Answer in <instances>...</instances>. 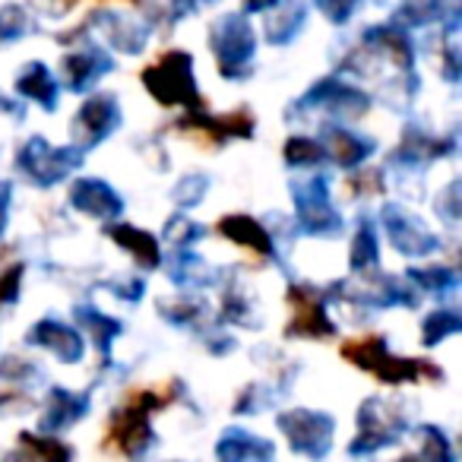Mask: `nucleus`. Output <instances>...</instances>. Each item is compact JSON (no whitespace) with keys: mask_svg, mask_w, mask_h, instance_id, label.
<instances>
[{"mask_svg":"<svg viewBox=\"0 0 462 462\" xmlns=\"http://www.w3.org/2000/svg\"><path fill=\"white\" fill-rule=\"evenodd\" d=\"M218 0H165L168 10V26H178V23L190 20V16L203 14V10L216 7Z\"/></svg>","mask_w":462,"mask_h":462,"instance_id":"45","label":"nucleus"},{"mask_svg":"<svg viewBox=\"0 0 462 462\" xmlns=\"http://www.w3.org/2000/svg\"><path fill=\"white\" fill-rule=\"evenodd\" d=\"M73 320H77V329L83 333V339H92L98 358H102L105 365H111V358H115V342L124 336V323L117 320V317L98 310L96 304H89V301L73 308Z\"/></svg>","mask_w":462,"mask_h":462,"instance_id":"27","label":"nucleus"},{"mask_svg":"<svg viewBox=\"0 0 462 462\" xmlns=\"http://www.w3.org/2000/svg\"><path fill=\"white\" fill-rule=\"evenodd\" d=\"M380 266V228L377 218L371 212H358L355 218V235L352 247H348V270L355 276H367V273H377Z\"/></svg>","mask_w":462,"mask_h":462,"instance_id":"29","label":"nucleus"},{"mask_svg":"<svg viewBox=\"0 0 462 462\" xmlns=\"http://www.w3.org/2000/svg\"><path fill=\"white\" fill-rule=\"evenodd\" d=\"M0 115L10 117L14 124H23V121H26V115H29V105H23L20 98L4 96V92H0Z\"/></svg>","mask_w":462,"mask_h":462,"instance_id":"49","label":"nucleus"},{"mask_svg":"<svg viewBox=\"0 0 462 462\" xmlns=\"http://www.w3.org/2000/svg\"><path fill=\"white\" fill-rule=\"evenodd\" d=\"M314 136L320 143L323 155H327V165H336L339 171H358L380 146L377 136L361 134V130L339 121H323Z\"/></svg>","mask_w":462,"mask_h":462,"instance_id":"16","label":"nucleus"},{"mask_svg":"<svg viewBox=\"0 0 462 462\" xmlns=\"http://www.w3.org/2000/svg\"><path fill=\"white\" fill-rule=\"evenodd\" d=\"M23 279H26V263L16 260L10 263L7 270L0 273V310L4 308H14L23 295Z\"/></svg>","mask_w":462,"mask_h":462,"instance_id":"44","label":"nucleus"},{"mask_svg":"<svg viewBox=\"0 0 462 462\" xmlns=\"http://www.w3.org/2000/svg\"><path fill=\"white\" fill-rule=\"evenodd\" d=\"M143 86L159 102L162 108H180V111H199L203 108V92L197 83V70H193V54L190 51H165L155 64H149L140 73Z\"/></svg>","mask_w":462,"mask_h":462,"instance_id":"6","label":"nucleus"},{"mask_svg":"<svg viewBox=\"0 0 462 462\" xmlns=\"http://www.w3.org/2000/svg\"><path fill=\"white\" fill-rule=\"evenodd\" d=\"M29 348H42L51 352L60 365H79L86 358V339L73 323L60 320V317H42L29 327V333L23 336Z\"/></svg>","mask_w":462,"mask_h":462,"instance_id":"20","label":"nucleus"},{"mask_svg":"<svg viewBox=\"0 0 462 462\" xmlns=\"http://www.w3.org/2000/svg\"><path fill=\"white\" fill-rule=\"evenodd\" d=\"M456 149H459L456 134L437 136V134H428V130L415 127V124H409V127L402 130V140H399V146L386 155L383 171H390L396 180H405V178H411V174H415V178H421V174L428 171L434 162L456 155Z\"/></svg>","mask_w":462,"mask_h":462,"instance_id":"13","label":"nucleus"},{"mask_svg":"<svg viewBox=\"0 0 462 462\" xmlns=\"http://www.w3.org/2000/svg\"><path fill=\"white\" fill-rule=\"evenodd\" d=\"M289 197L295 206V225L301 235L336 241L346 235V216L333 203V180L327 171H310L308 178L289 180Z\"/></svg>","mask_w":462,"mask_h":462,"instance_id":"4","label":"nucleus"},{"mask_svg":"<svg viewBox=\"0 0 462 462\" xmlns=\"http://www.w3.org/2000/svg\"><path fill=\"white\" fill-rule=\"evenodd\" d=\"M83 29L111 54H127V58H140L149 48V39H152V23L140 20L134 10L108 7V4L92 7L86 14Z\"/></svg>","mask_w":462,"mask_h":462,"instance_id":"10","label":"nucleus"},{"mask_svg":"<svg viewBox=\"0 0 462 462\" xmlns=\"http://www.w3.org/2000/svg\"><path fill=\"white\" fill-rule=\"evenodd\" d=\"M440 77L447 79L449 86L459 83L462 77V54H459V42L449 35L447 45L440 48Z\"/></svg>","mask_w":462,"mask_h":462,"instance_id":"47","label":"nucleus"},{"mask_svg":"<svg viewBox=\"0 0 462 462\" xmlns=\"http://www.w3.org/2000/svg\"><path fill=\"white\" fill-rule=\"evenodd\" d=\"M216 231L225 241L238 247H247V251L260 254V257L273 260V263H282L279 260V241L273 238V231L266 228V222L254 216H245V212H231V216H222L216 222Z\"/></svg>","mask_w":462,"mask_h":462,"instance_id":"22","label":"nucleus"},{"mask_svg":"<svg viewBox=\"0 0 462 462\" xmlns=\"http://www.w3.org/2000/svg\"><path fill=\"white\" fill-rule=\"evenodd\" d=\"M355 424H358V430L348 443L352 459H371V456L396 447V443H402V437H409L411 428L405 405L383 396H367L355 411Z\"/></svg>","mask_w":462,"mask_h":462,"instance_id":"5","label":"nucleus"},{"mask_svg":"<svg viewBox=\"0 0 462 462\" xmlns=\"http://www.w3.org/2000/svg\"><path fill=\"white\" fill-rule=\"evenodd\" d=\"M121 98L115 92H92V96L83 98V105H79L70 121V146H77L83 155H89L92 149L108 143L121 130Z\"/></svg>","mask_w":462,"mask_h":462,"instance_id":"15","label":"nucleus"},{"mask_svg":"<svg viewBox=\"0 0 462 462\" xmlns=\"http://www.w3.org/2000/svg\"><path fill=\"white\" fill-rule=\"evenodd\" d=\"M371 111V92L342 77H323L295 102L291 115H323V121H361Z\"/></svg>","mask_w":462,"mask_h":462,"instance_id":"9","label":"nucleus"},{"mask_svg":"<svg viewBox=\"0 0 462 462\" xmlns=\"http://www.w3.org/2000/svg\"><path fill=\"white\" fill-rule=\"evenodd\" d=\"M86 165V155L77 146H54L42 134H32L20 149H16L14 168L20 178H26L39 190H51V187L70 180L79 168Z\"/></svg>","mask_w":462,"mask_h":462,"instance_id":"8","label":"nucleus"},{"mask_svg":"<svg viewBox=\"0 0 462 462\" xmlns=\"http://www.w3.org/2000/svg\"><path fill=\"white\" fill-rule=\"evenodd\" d=\"M168 402H171L168 393L136 390L127 402L111 411L105 443H111V449H117L127 462H146L159 449V434L152 428V415L165 409Z\"/></svg>","mask_w":462,"mask_h":462,"instance_id":"1","label":"nucleus"},{"mask_svg":"<svg viewBox=\"0 0 462 462\" xmlns=\"http://www.w3.org/2000/svg\"><path fill=\"white\" fill-rule=\"evenodd\" d=\"M282 0H241V14L245 16H257V14H270L273 7H279Z\"/></svg>","mask_w":462,"mask_h":462,"instance_id":"51","label":"nucleus"},{"mask_svg":"<svg viewBox=\"0 0 462 462\" xmlns=\"http://www.w3.org/2000/svg\"><path fill=\"white\" fill-rule=\"evenodd\" d=\"M358 42L367 58L386 60L396 73H415L418 48L409 29L386 20V23H377V26H367Z\"/></svg>","mask_w":462,"mask_h":462,"instance_id":"18","label":"nucleus"},{"mask_svg":"<svg viewBox=\"0 0 462 462\" xmlns=\"http://www.w3.org/2000/svg\"><path fill=\"white\" fill-rule=\"evenodd\" d=\"M377 228L383 231L386 245L405 260H428L443 247L440 235L430 231V225L421 216L409 212L396 199H386L377 212Z\"/></svg>","mask_w":462,"mask_h":462,"instance_id":"11","label":"nucleus"},{"mask_svg":"<svg viewBox=\"0 0 462 462\" xmlns=\"http://www.w3.org/2000/svg\"><path fill=\"white\" fill-rule=\"evenodd\" d=\"M209 190H212L209 174H199V171L184 174V178L171 187V203L178 206V212H190V209H197V206L203 203Z\"/></svg>","mask_w":462,"mask_h":462,"instance_id":"40","label":"nucleus"},{"mask_svg":"<svg viewBox=\"0 0 462 462\" xmlns=\"http://www.w3.org/2000/svg\"><path fill=\"white\" fill-rule=\"evenodd\" d=\"M235 346H238V342H235V336L222 333V329H216V333L206 336V348H209L212 355H218V358H222V355H228Z\"/></svg>","mask_w":462,"mask_h":462,"instance_id":"50","label":"nucleus"},{"mask_svg":"<svg viewBox=\"0 0 462 462\" xmlns=\"http://www.w3.org/2000/svg\"><path fill=\"white\" fill-rule=\"evenodd\" d=\"M105 289H108L111 295H115L117 301H124V304H140L143 298H146V282H143V276L115 279V282H108Z\"/></svg>","mask_w":462,"mask_h":462,"instance_id":"46","label":"nucleus"},{"mask_svg":"<svg viewBox=\"0 0 462 462\" xmlns=\"http://www.w3.org/2000/svg\"><path fill=\"white\" fill-rule=\"evenodd\" d=\"M291 308V320L285 323V336L289 339H329L339 333L336 320L329 317V301H333V289H320L310 282H291L285 289Z\"/></svg>","mask_w":462,"mask_h":462,"instance_id":"14","label":"nucleus"},{"mask_svg":"<svg viewBox=\"0 0 462 462\" xmlns=\"http://www.w3.org/2000/svg\"><path fill=\"white\" fill-rule=\"evenodd\" d=\"M365 180H371V174H365ZM348 187H352V193L361 190L358 180H355V178H352V184H348ZM365 190H383V184H365Z\"/></svg>","mask_w":462,"mask_h":462,"instance_id":"53","label":"nucleus"},{"mask_svg":"<svg viewBox=\"0 0 462 462\" xmlns=\"http://www.w3.org/2000/svg\"><path fill=\"white\" fill-rule=\"evenodd\" d=\"M279 396H282V390H270L266 383H247L245 393H241L238 399H235V415H260V411H266L270 405L279 402Z\"/></svg>","mask_w":462,"mask_h":462,"instance_id":"41","label":"nucleus"},{"mask_svg":"<svg viewBox=\"0 0 462 462\" xmlns=\"http://www.w3.org/2000/svg\"><path fill=\"white\" fill-rule=\"evenodd\" d=\"M92 409V386L89 390H67V386H48L45 405H42V415L35 430L39 434L60 437L70 428H77Z\"/></svg>","mask_w":462,"mask_h":462,"instance_id":"19","label":"nucleus"},{"mask_svg":"<svg viewBox=\"0 0 462 462\" xmlns=\"http://www.w3.org/2000/svg\"><path fill=\"white\" fill-rule=\"evenodd\" d=\"M405 279L411 282V289L418 295H434V298H449L459 289V273L453 266L443 263H428V266H409Z\"/></svg>","mask_w":462,"mask_h":462,"instance_id":"33","label":"nucleus"},{"mask_svg":"<svg viewBox=\"0 0 462 462\" xmlns=\"http://www.w3.org/2000/svg\"><path fill=\"white\" fill-rule=\"evenodd\" d=\"M178 130L187 136H199L209 146H225L231 140H254L257 121H254V115L247 108L225 111V115H209L206 108H199L187 111L178 121Z\"/></svg>","mask_w":462,"mask_h":462,"instance_id":"17","label":"nucleus"},{"mask_svg":"<svg viewBox=\"0 0 462 462\" xmlns=\"http://www.w3.org/2000/svg\"><path fill=\"white\" fill-rule=\"evenodd\" d=\"M459 187H462L459 178H453L443 190H437V197H434V212L443 218L447 228H456V225H459V212H462V190Z\"/></svg>","mask_w":462,"mask_h":462,"instance_id":"43","label":"nucleus"},{"mask_svg":"<svg viewBox=\"0 0 462 462\" xmlns=\"http://www.w3.org/2000/svg\"><path fill=\"white\" fill-rule=\"evenodd\" d=\"M54 39L60 45H70L58 64L60 89L73 92V96H89L108 73H115V54L98 45L83 26H77L73 32L54 35Z\"/></svg>","mask_w":462,"mask_h":462,"instance_id":"7","label":"nucleus"},{"mask_svg":"<svg viewBox=\"0 0 462 462\" xmlns=\"http://www.w3.org/2000/svg\"><path fill=\"white\" fill-rule=\"evenodd\" d=\"M206 45H209L212 58H216V70L225 83H247L254 77L260 35L251 16H245L241 10L216 16L209 23V32H206Z\"/></svg>","mask_w":462,"mask_h":462,"instance_id":"3","label":"nucleus"},{"mask_svg":"<svg viewBox=\"0 0 462 462\" xmlns=\"http://www.w3.org/2000/svg\"><path fill=\"white\" fill-rule=\"evenodd\" d=\"M310 20V7L304 0H282L279 7L263 14V42L273 48H289L304 35Z\"/></svg>","mask_w":462,"mask_h":462,"instance_id":"25","label":"nucleus"},{"mask_svg":"<svg viewBox=\"0 0 462 462\" xmlns=\"http://www.w3.org/2000/svg\"><path fill=\"white\" fill-rule=\"evenodd\" d=\"M282 162L291 168V171H320V168L327 165V155H323L317 136L295 134V136H289V140H285Z\"/></svg>","mask_w":462,"mask_h":462,"instance_id":"36","label":"nucleus"},{"mask_svg":"<svg viewBox=\"0 0 462 462\" xmlns=\"http://www.w3.org/2000/svg\"><path fill=\"white\" fill-rule=\"evenodd\" d=\"M23 393H16V390H0V411L7 409V405H14V402H23Z\"/></svg>","mask_w":462,"mask_h":462,"instance_id":"52","label":"nucleus"},{"mask_svg":"<svg viewBox=\"0 0 462 462\" xmlns=\"http://www.w3.org/2000/svg\"><path fill=\"white\" fill-rule=\"evenodd\" d=\"M342 358L348 365L361 367L371 377H377L386 386H402V383H421V380H440L443 371L430 365L428 358H405L390 348V339L380 333L355 336V339L342 342Z\"/></svg>","mask_w":462,"mask_h":462,"instance_id":"2","label":"nucleus"},{"mask_svg":"<svg viewBox=\"0 0 462 462\" xmlns=\"http://www.w3.org/2000/svg\"><path fill=\"white\" fill-rule=\"evenodd\" d=\"M67 203L73 206V212L86 218H96V222H117L124 216V197L108 184L105 178H89V174H79L77 180L67 190Z\"/></svg>","mask_w":462,"mask_h":462,"instance_id":"21","label":"nucleus"},{"mask_svg":"<svg viewBox=\"0 0 462 462\" xmlns=\"http://www.w3.org/2000/svg\"><path fill=\"white\" fill-rule=\"evenodd\" d=\"M314 10L329 23V26L342 29L358 16V10L365 7V0H310Z\"/></svg>","mask_w":462,"mask_h":462,"instance_id":"42","label":"nucleus"},{"mask_svg":"<svg viewBox=\"0 0 462 462\" xmlns=\"http://www.w3.org/2000/svg\"><path fill=\"white\" fill-rule=\"evenodd\" d=\"M206 235H209V228L199 225V222H193V218H187L184 212L168 216L165 228H162V241H168L171 251H193V245L206 241Z\"/></svg>","mask_w":462,"mask_h":462,"instance_id":"37","label":"nucleus"},{"mask_svg":"<svg viewBox=\"0 0 462 462\" xmlns=\"http://www.w3.org/2000/svg\"><path fill=\"white\" fill-rule=\"evenodd\" d=\"M216 462H276V443L235 424L218 434Z\"/></svg>","mask_w":462,"mask_h":462,"instance_id":"24","label":"nucleus"},{"mask_svg":"<svg viewBox=\"0 0 462 462\" xmlns=\"http://www.w3.org/2000/svg\"><path fill=\"white\" fill-rule=\"evenodd\" d=\"M162 270L171 279V285L184 291L216 285V270H209V263L193 251H171L168 257H162Z\"/></svg>","mask_w":462,"mask_h":462,"instance_id":"30","label":"nucleus"},{"mask_svg":"<svg viewBox=\"0 0 462 462\" xmlns=\"http://www.w3.org/2000/svg\"><path fill=\"white\" fill-rule=\"evenodd\" d=\"M155 314H159L162 323H168L171 329L197 333V329L206 323V317H209V301H206L203 295L184 291V295H178V298H162V301L155 304Z\"/></svg>","mask_w":462,"mask_h":462,"instance_id":"31","label":"nucleus"},{"mask_svg":"<svg viewBox=\"0 0 462 462\" xmlns=\"http://www.w3.org/2000/svg\"><path fill=\"white\" fill-rule=\"evenodd\" d=\"M102 231H105V238H111L121 251H127L130 257L136 260V266H140L143 273H155L162 266L165 254H162V245L152 231L140 228V225H127V222H108Z\"/></svg>","mask_w":462,"mask_h":462,"instance_id":"26","label":"nucleus"},{"mask_svg":"<svg viewBox=\"0 0 462 462\" xmlns=\"http://www.w3.org/2000/svg\"><path fill=\"white\" fill-rule=\"evenodd\" d=\"M462 333V314L453 304H443V308H434L428 317L421 320V346L424 348H437L447 339Z\"/></svg>","mask_w":462,"mask_h":462,"instance_id":"35","label":"nucleus"},{"mask_svg":"<svg viewBox=\"0 0 462 462\" xmlns=\"http://www.w3.org/2000/svg\"><path fill=\"white\" fill-rule=\"evenodd\" d=\"M276 428L295 456L310 462L329 459L336 447V418L320 409H285L276 415Z\"/></svg>","mask_w":462,"mask_h":462,"instance_id":"12","label":"nucleus"},{"mask_svg":"<svg viewBox=\"0 0 462 462\" xmlns=\"http://www.w3.org/2000/svg\"><path fill=\"white\" fill-rule=\"evenodd\" d=\"M218 323L222 327H257V317H254V301L231 282L222 295V308H218Z\"/></svg>","mask_w":462,"mask_h":462,"instance_id":"38","label":"nucleus"},{"mask_svg":"<svg viewBox=\"0 0 462 462\" xmlns=\"http://www.w3.org/2000/svg\"><path fill=\"white\" fill-rule=\"evenodd\" d=\"M0 380H7L10 390L14 386L35 390L39 383H45V371L39 365H32L29 358H20V355H4L0 358Z\"/></svg>","mask_w":462,"mask_h":462,"instance_id":"39","label":"nucleus"},{"mask_svg":"<svg viewBox=\"0 0 462 462\" xmlns=\"http://www.w3.org/2000/svg\"><path fill=\"white\" fill-rule=\"evenodd\" d=\"M77 449L64 437L39 434V430H20L16 449L7 456V462H73Z\"/></svg>","mask_w":462,"mask_h":462,"instance_id":"28","label":"nucleus"},{"mask_svg":"<svg viewBox=\"0 0 462 462\" xmlns=\"http://www.w3.org/2000/svg\"><path fill=\"white\" fill-rule=\"evenodd\" d=\"M409 434L418 443V449L405 453L399 462H459L456 459L453 440H449V434L440 424H430V421L415 424V428H409Z\"/></svg>","mask_w":462,"mask_h":462,"instance_id":"32","label":"nucleus"},{"mask_svg":"<svg viewBox=\"0 0 462 462\" xmlns=\"http://www.w3.org/2000/svg\"><path fill=\"white\" fill-rule=\"evenodd\" d=\"M35 32H39V20L26 4H20V0L0 4V48L16 45Z\"/></svg>","mask_w":462,"mask_h":462,"instance_id":"34","label":"nucleus"},{"mask_svg":"<svg viewBox=\"0 0 462 462\" xmlns=\"http://www.w3.org/2000/svg\"><path fill=\"white\" fill-rule=\"evenodd\" d=\"M10 209H14V180H0V238L7 235Z\"/></svg>","mask_w":462,"mask_h":462,"instance_id":"48","label":"nucleus"},{"mask_svg":"<svg viewBox=\"0 0 462 462\" xmlns=\"http://www.w3.org/2000/svg\"><path fill=\"white\" fill-rule=\"evenodd\" d=\"M14 92L20 102L39 105L45 115H54L60 108V83L58 73L45 60H26L14 77Z\"/></svg>","mask_w":462,"mask_h":462,"instance_id":"23","label":"nucleus"}]
</instances>
